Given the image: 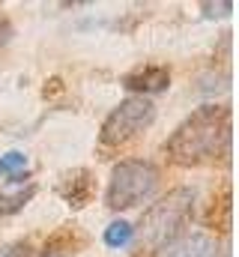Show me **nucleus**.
I'll use <instances>...</instances> for the list:
<instances>
[{
    "instance_id": "nucleus-1",
    "label": "nucleus",
    "mask_w": 239,
    "mask_h": 257,
    "mask_svg": "<svg viewBox=\"0 0 239 257\" xmlns=\"http://www.w3.org/2000/svg\"><path fill=\"white\" fill-rule=\"evenodd\" d=\"M230 132L233 120L227 105H200L165 141V156L179 168H197L215 159H227Z\"/></svg>"
},
{
    "instance_id": "nucleus-2",
    "label": "nucleus",
    "mask_w": 239,
    "mask_h": 257,
    "mask_svg": "<svg viewBox=\"0 0 239 257\" xmlns=\"http://www.w3.org/2000/svg\"><path fill=\"white\" fill-rule=\"evenodd\" d=\"M191 218H194V192L179 186L165 197H159L141 215L132 242H138V248L144 254H159L165 245H171L174 239H179L185 233Z\"/></svg>"
},
{
    "instance_id": "nucleus-3",
    "label": "nucleus",
    "mask_w": 239,
    "mask_h": 257,
    "mask_svg": "<svg viewBox=\"0 0 239 257\" xmlns=\"http://www.w3.org/2000/svg\"><path fill=\"white\" fill-rule=\"evenodd\" d=\"M159 168L147 159H126L111 171L108 189H105V206L108 209H132L144 200H150L159 189Z\"/></svg>"
},
{
    "instance_id": "nucleus-4",
    "label": "nucleus",
    "mask_w": 239,
    "mask_h": 257,
    "mask_svg": "<svg viewBox=\"0 0 239 257\" xmlns=\"http://www.w3.org/2000/svg\"><path fill=\"white\" fill-rule=\"evenodd\" d=\"M153 120H156V105L144 96H129L105 117L102 132H99V144L102 147H123V144L135 141L141 132H147L153 126Z\"/></svg>"
},
{
    "instance_id": "nucleus-5",
    "label": "nucleus",
    "mask_w": 239,
    "mask_h": 257,
    "mask_svg": "<svg viewBox=\"0 0 239 257\" xmlns=\"http://www.w3.org/2000/svg\"><path fill=\"white\" fill-rule=\"evenodd\" d=\"M123 87L147 99L150 93H162L171 87V69L168 66H135L132 72L123 75Z\"/></svg>"
},
{
    "instance_id": "nucleus-6",
    "label": "nucleus",
    "mask_w": 239,
    "mask_h": 257,
    "mask_svg": "<svg viewBox=\"0 0 239 257\" xmlns=\"http://www.w3.org/2000/svg\"><path fill=\"white\" fill-rule=\"evenodd\" d=\"M57 194L72 206V209L87 206V203L93 200V194H96L93 171H87V168H75V171H69V174L57 183Z\"/></svg>"
},
{
    "instance_id": "nucleus-7",
    "label": "nucleus",
    "mask_w": 239,
    "mask_h": 257,
    "mask_svg": "<svg viewBox=\"0 0 239 257\" xmlns=\"http://www.w3.org/2000/svg\"><path fill=\"white\" fill-rule=\"evenodd\" d=\"M156 257H221L218 245L206 233H182L171 245H165Z\"/></svg>"
},
{
    "instance_id": "nucleus-8",
    "label": "nucleus",
    "mask_w": 239,
    "mask_h": 257,
    "mask_svg": "<svg viewBox=\"0 0 239 257\" xmlns=\"http://www.w3.org/2000/svg\"><path fill=\"white\" fill-rule=\"evenodd\" d=\"M230 209H233V203H230V186H224L221 194L212 197V203H209L206 224L215 227V230H221V233H227L230 230Z\"/></svg>"
},
{
    "instance_id": "nucleus-9",
    "label": "nucleus",
    "mask_w": 239,
    "mask_h": 257,
    "mask_svg": "<svg viewBox=\"0 0 239 257\" xmlns=\"http://www.w3.org/2000/svg\"><path fill=\"white\" fill-rule=\"evenodd\" d=\"M0 177L3 180H12V183H18L21 177H27V156L18 153V150L0 156Z\"/></svg>"
},
{
    "instance_id": "nucleus-10",
    "label": "nucleus",
    "mask_w": 239,
    "mask_h": 257,
    "mask_svg": "<svg viewBox=\"0 0 239 257\" xmlns=\"http://www.w3.org/2000/svg\"><path fill=\"white\" fill-rule=\"evenodd\" d=\"M132 239H135V227L129 224V221H111L108 227H105V245L108 248H126V245H132Z\"/></svg>"
},
{
    "instance_id": "nucleus-11",
    "label": "nucleus",
    "mask_w": 239,
    "mask_h": 257,
    "mask_svg": "<svg viewBox=\"0 0 239 257\" xmlns=\"http://www.w3.org/2000/svg\"><path fill=\"white\" fill-rule=\"evenodd\" d=\"M36 194V186H27L21 192H12V194H0V218L3 215H15L18 209H24Z\"/></svg>"
},
{
    "instance_id": "nucleus-12",
    "label": "nucleus",
    "mask_w": 239,
    "mask_h": 257,
    "mask_svg": "<svg viewBox=\"0 0 239 257\" xmlns=\"http://www.w3.org/2000/svg\"><path fill=\"white\" fill-rule=\"evenodd\" d=\"M42 257H72V242H69V233H57V236L45 245Z\"/></svg>"
},
{
    "instance_id": "nucleus-13",
    "label": "nucleus",
    "mask_w": 239,
    "mask_h": 257,
    "mask_svg": "<svg viewBox=\"0 0 239 257\" xmlns=\"http://www.w3.org/2000/svg\"><path fill=\"white\" fill-rule=\"evenodd\" d=\"M200 9H203L206 18H224V15L233 12V3H230V0H224V3H203Z\"/></svg>"
},
{
    "instance_id": "nucleus-14",
    "label": "nucleus",
    "mask_w": 239,
    "mask_h": 257,
    "mask_svg": "<svg viewBox=\"0 0 239 257\" xmlns=\"http://www.w3.org/2000/svg\"><path fill=\"white\" fill-rule=\"evenodd\" d=\"M0 257H30V242H27V239L9 242V245L0 248Z\"/></svg>"
},
{
    "instance_id": "nucleus-15",
    "label": "nucleus",
    "mask_w": 239,
    "mask_h": 257,
    "mask_svg": "<svg viewBox=\"0 0 239 257\" xmlns=\"http://www.w3.org/2000/svg\"><path fill=\"white\" fill-rule=\"evenodd\" d=\"M9 33H12V27H9V21H0V48L9 42Z\"/></svg>"
}]
</instances>
